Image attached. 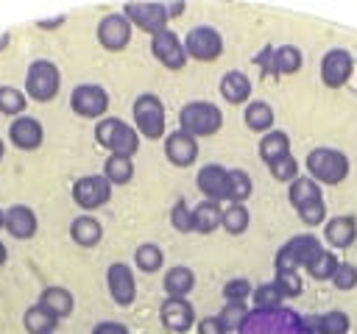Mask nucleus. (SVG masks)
I'll use <instances>...</instances> for the list:
<instances>
[{
    "label": "nucleus",
    "mask_w": 357,
    "mask_h": 334,
    "mask_svg": "<svg viewBox=\"0 0 357 334\" xmlns=\"http://www.w3.org/2000/svg\"><path fill=\"white\" fill-rule=\"evenodd\" d=\"M240 334H310L304 317L290 309H254L237 328Z\"/></svg>",
    "instance_id": "1"
},
{
    "label": "nucleus",
    "mask_w": 357,
    "mask_h": 334,
    "mask_svg": "<svg viewBox=\"0 0 357 334\" xmlns=\"http://www.w3.org/2000/svg\"><path fill=\"white\" fill-rule=\"evenodd\" d=\"M95 139L109 150V156H126L131 159L139 148V136L137 128H131L128 122L117 120V117H103L95 125Z\"/></svg>",
    "instance_id": "2"
},
{
    "label": "nucleus",
    "mask_w": 357,
    "mask_h": 334,
    "mask_svg": "<svg viewBox=\"0 0 357 334\" xmlns=\"http://www.w3.org/2000/svg\"><path fill=\"white\" fill-rule=\"evenodd\" d=\"M287 198H290V203L296 206L301 223H307V225H318V223H324V217H326V206H324L321 189H318V184H315L312 178H296V181H290Z\"/></svg>",
    "instance_id": "3"
},
{
    "label": "nucleus",
    "mask_w": 357,
    "mask_h": 334,
    "mask_svg": "<svg viewBox=\"0 0 357 334\" xmlns=\"http://www.w3.org/2000/svg\"><path fill=\"white\" fill-rule=\"evenodd\" d=\"M178 125L184 134L190 136H212L220 125H223V114L215 103L206 100H192L187 106H181L178 111Z\"/></svg>",
    "instance_id": "4"
},
{
    "label": "nucleus",
    "mask_w": 357,
    "mask_h": 334,
    "mask_svg": "<svg viewBox=\"0 0 357 334\" xmlns=\"http://www.w3.org/2000/svg\"><path fill=\"white\" fill-rule=\"evenodd\" d=\"M307 170H310L312 181L340 184L349 175V159H346V153H340L335 148H315L307 153Z\"/></svg>",
    "instance_id": "5"
},
{
    "label": "nucleus",
    "mask_w": 357,
    "mask_h": 334,
    "mask_svg": "<svg viewBox=\"0 0 357 334\" xmlns=\"http://www.w3.org/2000/svg\"><path fill=\"white\" fill-rule=\"evenodd\" d=\"M59 86H61V75L53 61H47V58L31 61L28 75H25V92L31 100H36V103L53 100L59 95Z\"/></svg>",
    "instance_id": "6"
},
{
    "label": "nucleus",
    "mask_w": 357,
    "mask_h": 334,
    "mask_svg": "<svg viewBox=\"0 0 357 334\" xmlns=\"http://www.w3.org/2000/svg\"><path fill=\"white\" fill-rule=\"evenodd\" d=\"M318 250H324V248H321V242H318L312 234H298V237L287 239V242L276 250V259H273L276 273H298V267H307L310 259H312Z\"/></svg>",
    "instance_id": "7"
},
{
    "label": "nucleus",
    "mask_w": 357,
    "mask_h": 334,
    "mask_svg": "<svg viewBox=\"0 0 357 334\" xmlns=\"http://www.w3.org/2000/svg\"><path fill=\"white\" fill-rule=\"evenodd\" d=\"M134 122L137 131L148 139H159L165 134V106L156 95L145 92L134 100Z\"/></svg>",
    "instance_id": "8"
},
{
    "label": "nucleus",
    "mask_w": 357,
    "mask_h": 334,
    "mask_svg": "<svg viewBox=\"0 0 357 334\" xmlns=\"http://www.w3.org/2000/svg\"><path fill=\"white\" fill-rule=\"evenodd\" d=\"M184 50H187V58H195V61H215V58L223 53V39H220V33H218L215 28L198 25V28L187 31Z\"/></svg>",
    "instance_id": "9"
},
{
    "label": "nucleus",
    "mask_w": 357,
    "mask_h": 334,
    "mask_svg": "<svg viewBox=\"0 0 357 334\" xmlns=\"http://www.w3.org/2000/svg\"><path fill=\"white\" fill-rule=\"evenodd\" d=\"M254 61H257V67H262L265 75H293L301 67V50L293 45L265 47Z\"/></svg>",
    "instance_id": "10"
},
{
    "label": "nucleus",
    "mask_w": 357,
    "mask_h": 334,
    "mask_svg": "<svg viewBox=\"0 0 357 334\" xmlns=\"http://www.w3.org/2000/svg\"><path fill=\"white\" fill-rule=\"evenodd\" d=\"M70 109H73L78 117H89V120L103 117L106 109H109V95H106V89L98 86V84H81V86H75L73 95H70Z\"/></svg>",
    "instance_id": "11"
},
{
    "label": "nucleus",
    "mask_w": 357,
    "mask_h": 334,
    "mask_svg": "<svg viewBox=\"0 0 357 334\" xmlns=\"http://www.w3.org/2000/svg\"><path fill=\"white\" fill-rule=\"evenodd\" d=\"M123 17L134 25H139L142 31H148L151 36L167 28V11L165 3H126L123 6Z\"/></svg>",
    "instance_id": "12"
},
{
    "label": "nucleus",
    "mask_w": 357,
    "mask_h": 334,
    "mask_svg": "<svg viewBox=\"0 0 357 334\" xmlns=\"http://www.w3.org/2000/svg\"><path fill=\"white\" fill-rule=\"evenodd\" d=\"M109 198H112V184L103 175H84L73 184V200L81 209H98L109 203Z\"/></svg>",
    "instance_id": "13"
},
{
    "label": "nucleus",
    "mask_w": 357,
    "mask_h": 334,
    "mask_svg": "<svg viewBox=\"0 0 357 334\" xmlns=\"http://www.w3.org/2000/svg\"><path fill=\"white\" fill-rule=\"evenodd\" d=\"M151 53L167 67V70H181L187 64V50L184 45L178 42V36L173 31H159L151 36Z\"/></svg>",
    "instance_id": "14"
},
{
    "label": "nucleus",
    "mask_w": 357,
    "mask_h": 334,
    "mask_svg": "<svg viewBox=\"0 0 357 334\" xmlns=\"http://www.w3.org/2000/svg\"><path fill=\"white\" fill-rule=\"evenodd\" d=\"M106 284H109V295L114 298V303L120 306H131L137 298V284H134V273L128 264L114 262L106 270Z\"/></svg>",
    "instance_id": "15"
},
{
    "label": "nucleus",
    "mask_w": 357,
    "mask_h": 334,
    "mask_svg": "<svg viewBox=\"0 0 357 334\" xmlns=\"http://www.w3.org/2000/svg\"><path fill=\"white\" fill-rule=\"evenodd\" d=\"M195 184L198 189L204 192V200H229V170L220 167V164H206L198 170L195 175Z\"/></svg>",
    "instance_id": "16"
},
{
    "label": "nucleus",
    "mask_w": 357,
    "mask_h": 334,
    "mask_svg": "<svg viewBox=\"0 0 357 334\" xmlns=\"http://www.w3.org/2000/svg\"><path fill=\"white\" fill-rule=\"evenodd\" d=\"M351 67H354V61H351L349 50L335 47V50H329V53L321 58V81H324L329 89H337V86H343V84L349 81Z\"/></svg>",
    "instance_id": "17"
},
{
    "label": "nucleus",
    "mask_w": 357,
    "mask_h": 334,
    "mask_svg": "<svg viewBox=\"0 0 357 334\" xmlns=\"http://www.w3.org/2000/svg\"><path fill=\"white\" fill-rule=\"evenodd\" d=\"M98 42L106 50H123L131 42V22L123 14H106L98 25Z\"/></svg>",
    "instance_id": "18"
},
{
    "label": "nucleus",
    "mask_w": 357,
    "mask_h": 334,
    "mask_svg": "<svg viewBox=\"0 0 357 334\" xmlns=\"http://www.w3.org/2000/svg\"><path fill=\"white\" fill-rule=\"evenodd\" d=\"M8 139L20 150H36L45 139L42 122L33 120V117H14V122L8 125Z\"/></svg>",
    "instance_id": "19"
},
{
    "label": "nucleus",
    "mask_w": 357,
    "mask_h": 334,
    "mask_svg": "<svg viewBox=\"0 0 357 334\" xmlns=\"http://www.w3.org/2000/svg\"><path fill=\"white\" fill-rule=\"evenodd\" d=\"M165 156L176 167H190L198 159V142H195V136L184 134L181 128L173 131V134H167V139H165Z\"/></svg>",
    "instance_id": "20"
},
{
    "label": "nucleus",
    "mask_w": 357,
    "mask_h": 334,
    "mask_svg": "<svg viewBox=\"0 0 357 334\" xmlns=\"http://www.w3.org/2000/svg\"><path fill=\"white\" fill-rule=\"evenodd\" d=\"M36 214H33V209L31 206H25V203H14L11 209H6V223H3V228L14 237V239H31L33 234H36Z\"/></svg>",
    "instance_id": "21"
},
{
    "label": "nucleus",
    "mask_w": 357,
    "mask_h": 334,
    "mask_svg": "<svg viewBox=\"0 0 357 334\" xmlns=\"http://www.w3.org/2000/svg\"><path fill=\"white\" fill-rule=\"evenodd\" d=\"M159 315H162V323L170 331H187L195 323V312H192L190 301H184V298H167L162 303Z\"/></svg>",
    "instance_id": "22"
},
{
    "label": "nucleus",
    "mask_w": 357,
    "mask_h": 334,
    "mask_svg": "<svg viewBox=\"0 0 357 334\" xmlns=\"http://www.w3.org/2000/svg\"><path fill=\"white\" fill-rule=\"evenodd\" d=\"M324 234H326V242H329L332 248H349V245L354 242V237H357V220H354L351 214L332 217V220L326 223Z\"/></svg>",
    "instance_id": "23"
},
{
    "label": "nucleus",
    "mask_w": 357,
    "mask_h": 334,
    "mask_svg": "<svg viewBox=\"0 0 357 334\" xmlns=\"http://www.w3.org/2000/svg\"><path fill=\"white\" fill-rule=\"evenodd\" d=\"M304 326L310 328V334H346L349 317L343 312H324V315L304 317Z\"/></svg>",
    "instance_id": "24"
},
{
    "label": "nucleus",
    "mask_w": 357,
    "mask_h": 334,
    "mask_svg": "<svg viewBox=\"0 0 357 334\" xmlns=\"http://www.w3.org/2000/svg\"><path fill=\"white\" fill-rule=\"evenodd\" d=\"M220 95L229 100V103H245L248 95H251V81L245 72L240 70H229L223 78H220Z\"/></svg>",
    "instance_id": "25"
},
{
    "label": "nucleus",
    "mask_w": 357,
    "mask_h": 334,
    "mask_svg": "<svg viewBox=\"0 0 357 334\" xmlns=\"http://www.w3.org/2000/svg\"><path fill=\"white\" fill-rule=\"evenodd\" d=\"M284 156H290V139H287V134L284 131H268L262 136V142H259V159L271 167V164H276Z\"/></svg>",
    "instance_id": "26"
},
{
    "label": "nucleus",
    "mask_w": 357,
    "mask_h": 334,
    "mask_svg": "<svg viewBox=\"0 0 357 334\" xmlns=\"http://www.w3.org/2000/svg\"><path fill=\"white\" fill-rule=\"evenodd\" d=\"M70 237H73L75 245H81V248H92V245L100 242L103 228H100V223H98L95 217L81 214V217L73 220V225H70Z\"/></svg>",
    "instance_id": "27"
},
{
    "label": "nucleus",
    "mask_w": 357,
    "mask_h": 334,
    "mask_svg": "<svg viewBox=\"0 0 357 334\" xmlns=\"http://www.w3.org/2000/svg\"><path fill=\"white\" fill-rule=\"evenodd\" d=\"M220 220H223V209L215 200H201L192 209V225L198 234H212L220 225Z\"/></svg>",
    "instance_id": "28"
},
{
    "label": "nucleus",
    "mask_w": 357,
    "mask_h": 334,
    "mask_svg": "<svg viewBox=\"0 0 357 334\" xmlns=\"http://www.w3.org/2000/svg\"><path fill=\"white\" fill-rule=\"evenodd\" d=\"M39 306H45V309L59 320V317H67V315L73 312L75 301H73V295H70L64 287H47V289L39 295Z\"/></svg>",
    "instance_id": "29"
},
{
    "label": "nucleus",
    "mask_w": 357,
    "mask_h": 334,
    "mask_svg": "<svg viewBox=\"0 0 357 334\" xmlns=\"http://www.w3.org/2000/svg\"><path fill=\"white\" fill-rule=\"evenodd\" d=\"M192 287H195V276L184 264H176V267H170L165 273V292H167V298H184Z\"/></svg>",
    "instance_id": "30"
},
{
    "label": "nucleus",
    "mask_w": 357,
    "mask_h": 334,
    "mask_svg": "<svg viewBox=\"0 0 357 334\" xmlns=\"http://www.w3.org/2000/svg\"><path fill=\"white\" fill-rule=\"evenodd\" d=\"M22 323H25V331L28 334H53V328H56V317L45 306H39V303L31 306V309H25Z\"/></svg>",
    "instance_id": "31"
},
{
    "label": "nucleus",
    "mask_w": 357,
    "mask_h": 334,
    "mask_svg": "<svg viewBox=\"0 0 357 334\" xmlns=\"http://www.w3.org/2000/svg\"><path fill=\"white\" fill-rule=\"evenodd\" d=\"M245 125L251 131H265L268 134L271 125H273V109L265 100H251L245 106Z\"/></svg>",
    "instance_id": "32"
},
{
    "label": "nucleus",
    "mask_w": 357,
    "mask_h": 334,
    "mask_svg": "<svg viewBox=\"0 0 357 334\" xmlns=\"http://www.w3.org/2000/svg\"><path fill=\"white\" fill-rule=\"evenodd\" d=\"M134 175V164L126 156H109L103 164V178L109 184H128Z\"/></svg>",
    "instance_id": "33"
},
{
    "label": "nucleus",
    "mask_w": 357,
    "mask_h": 334,
    "mask_svg": "<svg viewBox=\"0 0 357 334\" xmlns=\"http://www.w3.org/2000/svg\"><path fill=\"white\" fill-rule=\"evenodd\" d=\"M134 262H137L139 270H145V273H156V270L162 267L165 256H162V248H159V245H153V242H142V245L134 250Z\"/></svg>",
    "instance_id": "34"
},
{
    "label": "nucleus",
    "mask_w": 357,
    "mask_h": 334,
    "mask_svg": "<svg viewBox=\"0 0 357 334\" xmlns=\"http://www.w3.org/2000/svg\"><path fill=\"white\" fill-rule=\"evenodd\" d=\"M220 225L229 231V234H243L248 228V209L243 203H229L223 209V220Z\"/></svg>",
    "instance_id": "35"
},
{
    "label": "nucleus",
    "mask_w": 357,
    "mask_h": 334,
    "mask_svg": "<svg viewBox=\"0 0 357 334\" xmlns=\"http://www.w3.org/2000/svg\"><path fill=\"white\" fill-rule=\"evenodd\" d=\"M335 267H337V256L329 253V250H318V253L310 259V264H307L310 276L318 278V281H321V278H332Z\"/></svg>",
    "instance_id": "36"
},
{
    "label": "nucleus",
    "mask_w": 357,
    "mask_h": 334,
    "mask_svg": "<svg viewBox=\"0 0 357 334\" xmlns=\"http://www.w3.org/2000/svg\"><path fill=\"white\" fill-rule=\"evenodd\" d=\"M218 317H220V323H223L226 331H237L243 326V320L248 317V309H245L243 301H226V306L220 309Z\"/></svg>",
    "instance_id": "37"
},
{
    "label": "nucleus",
    "mask_w": 357,
    "mask_h": 334,
    "mask_svg": "<svg viewBox=\"0 0 357 334\" xmlns=\"http://www.w3.org/2000/svg\"><path fill=\"white\" fill-rule=\"evenodd\" d=\"M25 95L14 86H0V114H8V117H17L25 111Z\"/></svg>",
    "instance_id": "38"
},
{
    "label": "nucleus",
    "mask_w": 357,
    "mask_h": 334,
    "mask_svg": "<svg viewBox=\"0 0 357 334\" xmlns=\"http://www.w3.org/2000/svg\"><path fill=\"white\" fill-rule=\"evenodd\" d=\"M282 301H284V295H282V289H279L273 281L259 284V287L254 289V303H257V309H279Z\"/></svg>",
    "instance_id": "39"
},
{
    "label": "nucleus",
    "mask_w": 357,
    "mask_h": 334,
    "mask_svg": "<svg viewBox=\"0 0 357 334\" xmlns=\"http://www.w3.org/2000/svg\"><path fill=\"white\" fill-rule=\"evenodd\" d=\"M251 195V178L243 170H229V200L243 203Z\"/></svg>",
    "instance_id": "40"
},
{
    "label": "nucleus",
    "mask_w": 357,
    "mask_h": 334,
    "mask_svg": "<svg viewBox=\"0 0 357 334\" xmlns=\"http://www.w3.org/2000/svg\"><path fill=\"white\" fill-rule=\"evenodd\" d=\"M170 223H173V228L181 231V234L195 231V225H192V209H190L184 200H178V203L173 206V212H170Z\"/></svg>",
    "instance_id": "41"
},
{
    "label": "nucleus",
    "mask_w": 357,
    "mask_h": 334,
    "mask_svg": "<svg viewBox=\"0 0 357 334\" xmlns=\"http://www.w3.org/2000/svg\"><path fill=\"white\" fill-rule=\"evenodd\" d=\"M271 175L276 178V181H296L298 178V161L293 159V156H284V159H279L276 164H271Z\"/></svg>",
    "instance_id": "42"
},
{
    "label": "nucleus",
    "mask_w": 357,
    "mask_h": 334,
    "mask_svg": "<svg viewBox=\"0 0 357 334\" xmlns=\"http://www.w3.org/2000/svg\"><path fill=\"white\" fill-rule=\"evenodd\" d=\"M332 281H335L337 289H354L357 287V267L346 264V262H337V267L332 273Z\"/></svg>",
    "instance_id": "43"
},
{
    "label": "nucleus",
    "mask_w": 357,
    "mask_h": 334,
    "mask_svg": "<svg viewBox=\"0 0 357 334\" xmlns=\"http://www.w3.org/2000/svg\"><path fill=\"white\" fill-rule=\"evenodd\" d=\"M248 295H251V284H248L245 278H229V281L223 284V298H226V301H243V303H245Z\"/></svg>",
    "instance_id": "44"
},
{
    "label": "nucleus",
    "mask_w": 357,
    "mask_h": 334,
    "mask_svg": "<svg viewBox=\"0 0 357 334\" xmlns=\"http://www.w3.org/2000/svg\"><path fill=\"white\" fill-rule=\"evenodd\" d=\"M273 284L282 289L284 298H296V295L301 292V278H298V273H276Z\"/></svg>",
    "instance_id": "45"
},
{
    "label": "nucleus",
    "mask_w": 357,
    "mask_h": 334,
    "mask_svg": "<svg viewBox=\"0 0 357 334\" xmlns=\"http://www.w3.org/2000/svg\"><path fill=\"white\" fill-rule=\"evenodd\" d=\"M198 334H226V328H223L218 315H209V317H204L198 323Z\"/></svg>",
    "instance_id": "46"
},
{
    "label": "nucleus",
    "mask_w": 357,
    "mask_h": 334,
    "mask_svg": "<svg viewBox=\"0 0 357 334\" xmlns=\"http://www.w3.org/2000/svg\"><path fill=\"white\" fill-rule=\"evenodd\" d=\"M92 334H128V328L123 323H117V320H103V323H98L92 328Z\"/></svg>",
    "instance_id": "47"
},
{
    "label": "nucleus",
    "mask_w": 357,
    "mask_h": 334,
    "mask_svg": "<svg viewBox=\"0 0 357 334\" xmlns=\"http://www.w3.org/2000/svg\"><path fill=\"white\" fill-rule=\"evenodd\" d=\"M181 8H184V3H165L167 17H178V14H181Z\"/></svg>",
    "instance_id": "48"
},
{
    "label": "nucleus",
    "mask_w": 357,
    "mask_h": 334,
    "mask_svg": "<svg viewBox=\"0 0 357 334\" xmlns=\"http://www.w3.org/2000/svg\"><path fill=\"white\" fill-rule=\"evenodd\" d=\"M64 22V17H59V19H45V22H39V28H59Z\"/></svg>",
    "instance_id": "49"
},
{
    "label": "nucleus",
    "mask_w": 357,
    "mask_h": 334,
    "mask_svg": "<svg viewBox=\"0 0 357 334\" xmlns=\"http://www.w3.org/2000/svg\"><path fill=\"white\" fill-rule=\"evenodd\" d=\"M6 256H8V250H6V245H3V242H0V264H3V262H6Z\"/></svg>",
    "instance_id": "50"
},
{
    "label": "nucleus",
    "mask_w": 357,
    "mask_h": 334,
    "mask_svg": "<svg viewBox=\"0 0 357 334\" xmlns=\"http://www.w3.org/2000/svg\"><path fill=\"white\" fill-rule=\"evenodd\" d=\"M8 45V33H0V50Z\"/></svg>",
    "instance_id": "51"
},
{
    "label": "nucleus",
    "mask_w": 357,
    "mask_h": 334,
    "mask_svg": "<svg viewBox=\"0 0 357 334\" xmlns=\"http://www.w3.org/2000/svg\"><path fill=\"white\" fill-rule=\"evenodd\" d=\"M3 223H6V212L0 209V228H3Z\"/></svg>",
    "instance_id": "52"
},
{
    "label": "nucleus",
    "mask_w": 357,
    "mask_h": 334,
    "mask_svg": "<svg viewBox=\"0 0 357 334\" xmlns=\"http://www.w3.org/2000/svg\"><path fill=\"white\" fill-rule=\"evenodd\" d=\"M3 150H6V148H3V142H0V161H3Z\"/></svg>",
    "instance_id": "53"
}]
</instances>
